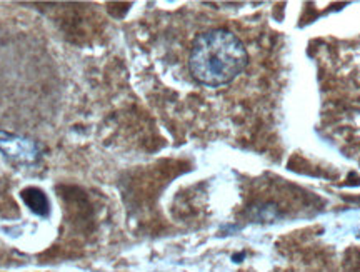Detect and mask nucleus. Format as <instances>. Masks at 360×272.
<instances>
[{
    "label": "nucleus",
    "mask_w": 360,
    "mask_h": 272,
    "mask_svg": "<svg viewBox=\"0 0 360 272\" xmlns=\"http://www.w3.org/2000/svg\"><path fill=\"white\" fill-rule=\"evenodd\" d=\"M22 201L30 207V211L35 212L39 216H47L49 214V201L45 197V194L40 189L29 187L22 190Z\"/></svg>",
    "instance_id": "3"
},
{
    "label": "nucleus",
    "mask_w": 360,
    "mask_h": 272,
    "mask_svg": "<svg viewBox=\"0 0 360 272\" xmlns=\"http://www.w3.org/2000/svg\"><path fill=\"white\" fill-rule=\"evenodd\" d=\"M0 152L17 164H34L39 159V146L34 140L0 130Z\"/></svg>",
    "instance_id": "2"
},
{
    "label": "nucleus",
    "mask_w": 360,
    "mask_h": 272,
    "mask_svg": "<svg viewBox=\"0 0 360 272\" xmlns=\"http://www.w3.org/2000/svg\"><path fill=\"white\" fill-rule=\"evenodd\" d=\"M245 66L244 44L231 30L214 29L193 40L188 67L200 84L220 87L232 82Z\"/></svg>",
    "instance_id": "1"
}]
</instances>
